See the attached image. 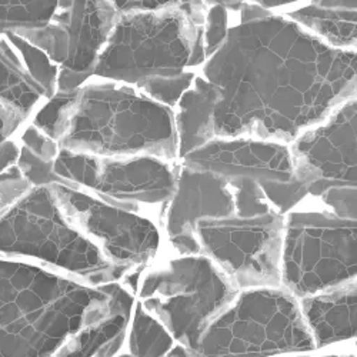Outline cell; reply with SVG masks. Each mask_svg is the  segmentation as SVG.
Masks as SVG:
<instances>
[{
  "mask_svg": "<svg viewBox=\"0 0 357 357\" xmlns=\"http://www.w3.org/2000/svg\"><path fill=\"white\" fill-rule=\"evenodd\" d=\"M199 73L219 95L216 137L294 143L357 93V52L326 43L280 12L241 17Z\"/></svg>",
  "mask_w": 357,
  "mask_h": 357,
  "instance_id": "6da1fadb",
  "label": "cell"
},
{
  "mask_svg": "<svg viewBox=\"0 0 357 357\" xmlns=\"http://www.w3.org/2000/svg\"><path fill=\"white\" fill-rule=\"evenodd\" d=\"M114 306L107 284L92 287L42 264L0 256V357H53Z\"/></svg>",
  "mask_w": 357,
  "mask_h": 357,
  "instance_id": "7a4b0ae2",
  "label": "cell"
},
{
  "mask_svg": "<svg viewBox=\"0 0 357 357\" xmlns=\"http://www.w3.org/2000/svg\"><path fill=\"white\" fill-rule=\"evenodd\" d=\"M61 149L96 158L178 162L174 112L137 87L93 77L77 95Z\"/></svg>",
  "mask_w": 357,
  "mask_h": 357,
  "instance_id": "3957f363",
  "label": "cell"
},
{
  "mask_svg": "<svg viewBox=\"0 0 357 357\" xmlns=\"http://www.w3.org/2000/svg\"><path fill=\"white\" fill-rule=\"evenodd\" d=\"M204 2H169L153 12L119 15L93 76L140 87L149 80L202 69Z\"/></svg>",
  "mask_w": 357,
  "mask_h": 357,
  "instance_id": "277c9868",
  "label": "cell"
},
{
  "mask_svg": "<svg viewBox=\"0 0 357 357\" xmlns=\"http://www.w3.org/2000/svg\"><path fill=\"white\" fill-rule=\"evenodd\" d=\"M0 256L42 264L92 287L132 272L112 264L62 213L52 186L32 189L0 218Z\"/></svg>",
  "mask_w": 357,
  "mask_h": 357,
  "instance_id": "5b68a950",
  "label": "cell"
},
{
  "mask_svg": "<svg viewBox=\"0 0 357 357\" xmlns=\"http://www.w3.org/2000/svg\"><path fill=\"white\" fill-rule=\"evenodd\" d=\"M241 291L204 255L172 256L143 269L137 302L193 354L209 326Z\"/></svg>",
  "mask_w": 357,
  "mask_h": 357,
  "instance_id": "8992f818",
  "label": "cell"
},
{
  "mask_svg": "<svg viewBox=\"0 0 357 357\" xmlns=\"http://www.w3.org/2000/svg\"><path fill=\"white\" fill-rule=\"evenodd\" d=\"M316 347L301 301L283 287L253 289L209 326L196 357H269Z\"/></svg>",
  "mask_w": 357,
  "mask_h": 357,
  "instance_id": "52a82bcc",
  "label": "cell"
},
{
  "mask_svg": "<svg viewBox=\"0 0 357 357\" xmlns=\"http://www.w3.org/2000/svg\"><path fill=\"white\" fill-rule=\"evenodd\" d=\"M357 279V222L309 200L284 216L282 287L296 299L327 293Z\"/></svg>",
  "mask_w": 357,
  "mask_h": 357,
  "instance_id": "ba28073f",
  "label": "cell"
},
{
  "mask_svg": "<svg viewBox=\"0 0 357 357\" xmlns=\"http://www.w3.org/2000/svg\"><path fill=\"white\" fill-rule=\"evenodd\" d=\"M202 252L239 291L282 287L284 216L226 218L197 225Z\"/></svg>",
  "mask_w": 357,
  "mask_h": 357,
  "instance_id": "9c48e42d",
  "label": "cell"
},
{
  "mask_svg": "<svg viewBox=\"0 0 357 357\" xmlns=\"http://www.w3.org/2000/svg\"><path fill=\"white\" fill-rule=\"evenodd\" d=\"M52 189L69 223L112 264L137 271L156 260L163 243V230L151 216L122 209L68 185H53Z\"/></svg>",
  "mask_w": 357,
  "mask_h": 357,
  "instance_id": "30bf717a",
  "label": "cell"
},
{
  "mask_svg": "<svg viewBox=\"0 0 357 357\" xmlns=\"http://www.w3.org/2000/svg\"><path fill=\"white\" fill-rule=\"evenodd\" d=\"M290 147L294 177L310 200L331 188H357V93Z\"/></svg>",
  "mask_w": 357,
  "mask_h": 357,
  "instance_id": "8fae6325",
  "label": "cell"
},
{
  "mask_svg": "<svg viewBox=\"0 0 357 357\" xmlns=\"http://www.w3.org/2000/svg\"><path fill=\"white\" fill-rule=\"evenodd\" d=\"M181 163L155 156L98 158L91 190L99 199L122 209L146 213L147 207L172 200Z\"/></svg>",
  "mask_w": 357,
  "mask_h": 357,
  "instance_id": "7c38bea8",
  "label": "cell"
},
{
  "mask_svg": "<svg viewBox=\"0 0 357 357\" xmlns=\"http://www.w3.org/2000/svg\"><path fill=\"white\" fill-rule=\"evenodd\" d=\"M181 163L220 176L227 182H290L294 177L290 144L255 137H216Z\"/></svg>",
  "mask_w": 357,
  "mask_h": 357,
  "instance_id": "4fadbf2b",
  "label": "cell"
},
{
  "mask_svg": "<svg viewBox=\"0 0 357 357\" xmlns=\"http://www.w3.org/2000/svg\"><path fill=\"white\" fill-rule=\"evenodd\" d=\"M231 216H234V200L226 178L181 163L174 195L163 215L162 230L166 239L196 233L202 222Z\"/></svg>",
  "mask_w": 357,
  "mask_h": 357,
  "instance_id": "5bb4252c",
  "label": "cell"
},
{
  "mask_svg": "<svg viewBox=\"0 0 357 357\" xmlns=\"http://www.w3.org/2000/svg\"><path fill=\"white\" fill-rule=\"evenodd\" d=\"M117 17L113 2H59L53 20L65 27L69 43L68 62L62 68L93 76Z\"/></svg>",
  "mask_w": 357,
  "mask_h": 357,
  "instance_id": "9a60e30c",
  "label": "cell"
},
{
  "mask_svg": "<svg viewBox=\"0 0 357 357\" xmlns=\"http://www.w3.org/2000/svg\"><path fill=\"white\" fill-rule=\"evenodd\" d=\"M107 286L116 297L113 312L70 336L53 357H116L129 332L136 294L122 282Z\"/></svg>",
  "mask_w": 357,
  "mask_h": 357,
  "instance_id": "2e32d148",
  "label": "cell"
},
{
  "mask_svg": "<svg viewBox=\"0 0 357 357\" xmlns=\"http://www.w3.org/2000/svg\"><path fill=\"white\" fill-rule=\"evenodd\" d=\"M316 347L357 337V279L301 301Z\"/></svg>",
  "mask_w": 357,
  "mask_h": 357,
  "instance_id": "e0dca14e",
  "label": "cell"
},
{
  "mask_svg": "<svg viewBox=\"0 0 357 357\" xmlns=\"http://www.w3.org/2000/svg\"><path fill=\"white\" fill-rule=\"evenodd\" d=\"M219 95L215 86L197 73L195 83L174 107L178 162L216 139L215 112Z\"/></svg>",
  "mask_w": 357,
  "mask_h": 357,
  "instance_id": "ac0fdd59",
  "label": "cell"
},
{
  "mask_svg": "<svg viewBox=\"0 0 357 357\" xmlns=\"http://www.w3.org/2000/svg\"><path fill=\"white\" fill-rule=\"evenodd\" d=\"M280 13L336 49L357 52V2H296Z\"/></svg>",
  "mask_w": 357,
  "mask_h": 357,
  "instance_id": "d6986e66",
  "label": "cell"
},
{
  "mask_svg": "<svg viewBox=\"0 0 357 357\" xmlns=\"http://www.w3.org/2000/svg\"><path fill=\"white\" fill-rule=\"evenodd\" d=\"M46 100L15 46L6 36L0 38V103L29 121Z\"/></svg>",
  "mask_w": 357,
  "mask_h": 357,
  "instance_id": "ffe728a7",
  "label": "cell"
},
{
  "mask_svg": "<svg viewBox=\"0 0 357 357\" xmlns=\"http://www.w3.org/2000/svg\"><path fill=\"white\" fill-rule=\"evenodd\" d=\"M129 331V349L132 357H167L174 347V339L166 327L147 313L136 301Z\"/></svg>",
  "mask_w": 357,
  "mask_h": 357,
  "instance_id": "44dd1931",
  "label": "cell"
},
{
  "mask_svg": "<svg viewBox=\"0 0 357 357\" xmlns=\"http://www.w3.org/2000/svg\"><path fill=\"white\" fill-rule=\"evenodd\" d=\"M59 9V2H26L0 0V38L9 33L32 31L49 24Z\"/></svg>",
  "mask_w": 357,
  "mask_h": 357,
  "instance_id": "7402d4cb",
  "label": "cell"
},
{
  "mask_svg": "<svg viewBox=\"0 0 357 357\" xmlns=\"http://www.w3.org/2000/svg\"><path fill=\"white\" fill-rule=\"evenodd\" d=\"M77 95L79 92L72 95L56 93L36 110L31 121V125H33L46 136L61 144L73 107L76 105Z\"/></svg>",
  "mask_w": 357,
  "mask_h": 357,
  "instance_id": "603a6c76",
  "label": "cell"
},
{
  "mask_svg": "<svg viewBox=\"0 0 357 357\" xmlns=\"http://www.w3.org/2000/svg\"><path fill=\"white\" fill-rule=\"evenodd\" d=\"M6 38L17 50L27 72L31 73L35 82L43 89L46 98L50 99L52 96H54L56 89H57L59 69L61 68L56 66L46 53H43L40 49L31 45L23 38L15 33H9L6 35Z\"/></svg>",
  "mask_w": 357,
  "mask_h": 357,
  "instance_id": "cb8c5ba5",
  "label": "cell"
},
{
  "mask_svg": "<svg viewBox=\"0 0 357 357\" xmlns=\"http://www.w3.org/2000/svg\"><path fill=\"white\" fill-rule=\"evenodd\" d=\"M229 185L234 200V216L253 219L276 213L271 203L267 202L260 183L252 181H234L229 182Z\"/></svg>",
  "mask_w": 357,
  "mask_h": 357,
  "instance_id": "d4e9b609",
  "label": "cell"
},
{
  "mask_svg": "<svg viewBox=\"0 0 357 357\" xmlns=\"http://www.w3.org/2000/svg\"><path fill=\"white\" fill-rule=\"evenodd\" d=\"M260 186L267 202L280 216H286L290 212L299 209L310 200L307 188L296 177H293L290 182H266L260 183Z\"/></svg>",
  "mask_w": 357,
  "mask_h": 357,
  "instance_id": "484cf974",
  "label": "cell"
},
{
  "mask_svg": "<svg viewBox=\"0 0 357 357\" xmlns=\"http://www.w3.org/2000/svg\"><path fill=\"white\" fill-rule=\"evenodd\" d=\"M199 72H188L181 76L174 77H163L149 80L140 87H137L142 93L152 100L170 107L174 110L178 100L189 91Z\"/></svg>",
  "mask_w": 357,
  "mask_h": 357,
  "instance_id": "4316f807",
  "label": "cell"
},
{
  "mask_svg": "<svg viewBox=\"0 0 357 357\" xmlns=\"http://www.w3.org/2000/svg\"><path fill=\"white\" fill-rule=\"evenodd\" d=\"M233 23L231 3L216 2L207 5L206 24H204V52L206 61L215 54L225 43L229 29Z\"/></svg>",
  "mask_w": 357,
  "mask_h": 357,
  "instance_id": "83f0119b",
  "label": "cell"
},
{
  "mask_svg": "<svg viewBox=\"0 0 357 357\" xmlns=\"http://www.w3.org/2000/svg\"><path fill=\"white\" fill-rule=\"evenodd\" d=\"M17 169L26 182L33 189L50 188L53 185L62 183L61 177L54 173V163L46 162L20 146V156L17 160Z\"/></svg>",
  "mask_w": 357,
  "mask_h": 357,
  "instance_id": "f1b7e54d",
  "label": "cell"
},
{
  "mask_svg": "<svg viewBox=\"0 0 357 357\" xmlns=\"http://www.w3.org/2000/svg\"><path fill=\"white\" fill-rule=\"evenodd\" d=\"M312 202L342 219L357 222V188H331Z\"/></svg>",
  "mask_w": 357,
  "mask_h": 357,
  "instance_id": "f546056e",
  "label": "cell"
},
{
  "mask_svg": "<svg viewBox=\"0 0 357 357\" xmlns=\"http://www.w3.org/2000/svg\"><path fill=\"white\" fill-rule=\"evenodd\" d=\"M19 143L22 147L26 149V151L50 163L56 162L59 153L62 151L61 144L46 136L43 132H40L31 123L20 130Z\"/></svg>",
  "mask_w": 357,
  "mask_h": 357,
  "instance_id": "4dcf8cb0",
  "label": "cell"
},
{
  "mask_svg": "<svg viewBox=\"0 0 357 357\" xmlns=\"http://www.w3.org/2000/svg\"><path fill=\"white\" fill-rule=\"evenodd\" d=\"M32 189L33 188L26 182L17 166L0 174V218Z\"/></svg>",
  "mask_w": 357,
  "mask_h": 357,
  "instance_id": "1f68e13d",
  "label": "cell"
},
{
  "mask_svg": "<svg viewBox=\"0 0 357 357\" xmlns=\"http://www.w3.org/2000/svg\"><path fill=\"white\" fill-rule=\"evenodd\" d=\"M93 76L86 73H77L69 69H59V77H57V89L56 93L62 95H72L79 92L80 89L89 82L92 80Z\"/></svg>",
  "mask_w": 357,
  "mask_h": 357,
  "instance_id": "d6a6232c",
  "label": "cell"
},
{
  "mask_svg": "<svg viewBox=\"0 0 357 357\" xmlns=\"http://www.w3.org/2000/svg\"><path fill=\"white\" fill-rule=\"evenodd\" d=\"M24 123L26 121L22 116L0 103V144L13 139L16 132H19Z\"/></svg>",
  "mask_w": 357,
  "mask_h": 357,
  "instance_id": "836d02e7",
  "label": "cell"
},
{
  "mask_svg": "<svg viewBox=\"0 0 357 357\" xmlns=\"http://www.w3.org/2000/svg\"><path fill=\"white\" fill-rule=\"evenodd\" d=\"M20 156V143L19 140L9 139L0 144V174L9 172L17 166Z\"/></svg>",
  "mask_w": 357,
  "mask_h": 357,
  "instance_id": "e575fe53",
  "label": "cell"
},
{
  "mask_svg": "<svg viewBox=\"0 0 357 357\" xmlns=\"http://www.w3.org/2000/svg\"><path fill=\"white\" fill-rule=\"evenodd\" d=\"M326 357H354V356H326Z\"/></svg>",
  "mask_w": 357,
  "mask_h": 357,
  "instance_id": "d590c367",
  "label": "cell"
},
{
  "mask_svg": "<svg viewBox=\"0 0 357 357\" xmlns=\"http://www.w3.org/2000/svg\"><path fill=\"white\" fill-rule=\"evenodd\" d=\"M119 357H132L130 354H125V356H119Z\"/></svg>",
  "mask_w": 357,
  "mask_h": 357,
  "instance_id": "8d00e7d4",
  "label": "cell"
},
{
  "mask_svg": "<svg viewBox=\"0 0 357 357\" xmlns=\"http://www.w3.org/2000/svg\"><path fill=\"white\" fill-rule=\"evenodd\" d=\"M167 357H172V356H167Z\"/></svg>",
  "mask_w": 357,
  "mask_h": 357,
  "instance_id": "74e56055",
  "label": "cell"
}]
</instances>
